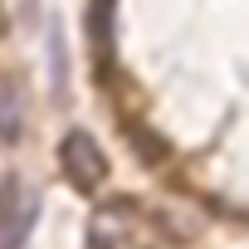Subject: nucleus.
<instances>
[{"label": "nucleus", "instance_id": "nucleus-1", "mask_svg": "<svg viewBox=\"0 0 249 249\" xmlns=\"http://www.w3.org/2000/svg\"><path fill=\"white\" fill-rule=\"evenodd\" d=\"M59 166H64V176H69L78 191H88V196L107 181V157H103V147L93 142V132H83V127H73V132L59 142Z\"/></svg>", "mask_w": 249, "mask_h": 249}, {"label": "nucleus", "instance_id": "nucleus-2", "mask_svg": "<svg viewBox=\"0 0 249 249\" xmlns=\"http://www.w3.org/2000/svg\"><path fill=\"white\" fill-rule=\"evenodd\" d=\"M30 225H35V200H30V191L15 186V181H5V186H0V249H15Z\"/></svg>", "mask_w": 249, "mask_h": 249}, {"label": "nucleus", "instance_id": "nucleus-3", "mask_svg": "<svg viewBox=\"0 0 249 249\" xmlns=\"http://www.w3.org/2000/svg\"><path fill=\"white\" fill-rule=\"evenodd\" d=\"M112 5L117 0H88V39L98 44V54H112Z\"/></svg>", "mask_w": 249, "mask_h": 249}, {"label": "nucleus", "instance_id": "nucleus-4", "mask_svg": "<svg viewBox=\"0 0 249 249\" xmlns=\"http://www.w3.org/2000/svg\"><path fill=\"white\" fill-rule=\"evenodd\" d=\"M20 137V88L10 78H0V147Z\"/></svg>", "mask_w": 249, "mask_h": 249}]
</instances>
